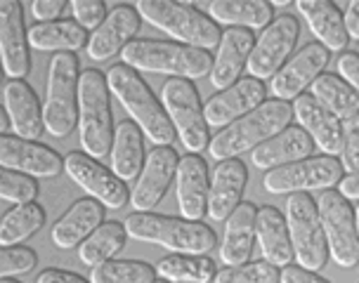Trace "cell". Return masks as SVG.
<instances>
[{
    "instance_id": "3957f363",
    "label": "cell",
    "mask_w": 359,
    "mask_h": 283,
    "mask_svg": "<svg viewBox=\"0 0 359 283\" xmlns=\"http://www.w3.org/2000/svg\"><path fill=\"white\" fill-rule=\"evenodd\" d=\"M293 118V106L281 99H267L246 113L243 118L234 120L222 132H217L208 144L210 156L215 160L236 158L243 151H255L260 144L272 139L274 134L284 132Z\"/></svg>"
},
{
    "instance_id": "f1b7e54d",
    "label": "cell",
    "mask_w": 359,
    "mask_h": 283,
    "mask_svg": "<svg viewBox=\"0 0 359 283\" xmlns=\"http://www.w3.org/2000/svg\"><path fill=\"white\" fill-rule=\"evenodd\" d=\"M255 217H258V208L248 201L241 203L239 208L227 217L224 239L220 246V257L224 265H229V267L246 265V260L251 257V250H253Z\"/></svg>"
},
{
    "instance_id": "d6a6232c",
    "label": "cell",
    "mask_w": 359,
    "mask_h": 283,
    "mask_svg": "<svg viewBox=\"0 0 359 283\" xmlns=\"http://www.w3.org/2000/svg\"><path fill=\"white\" fill-rule=\"evenodd\" d=\"M310 90L312 97L343 123L359 113V92L338 74H322L310 85Z\"/></svg>"
},
{
    "instance_id": "52a82bcc",
    "label": "cell",
    "mask_w": 359,
    "mask_h": 283,
    "mask_svg": "<svg viewBox=\"0 0 359 283\" xmlns=\"http://www.w3.org/2000/svg\"><path fill=\"white\" fill-rule=\"evenodd\" d=\"M79 57L60 53L53 57L48 71V95H45V127L53 137H69L79 120Z\"/></svg>"
},
{
    "instance_id": "f6af8a7d",
    "label": "cell",
    "mask_w": 359,
    "mask_h": 283,
    "mask_svg": "<svg viewBox=\"0 0 359 283\" xmlns=\"http://www.w3.org/2000/svg\"><path fill=\"white\" fill-rule=\"evenodd\" d=\"M279 283H331V281L322 279L317 272H310V269L288 265V267H284V272H281Z\"/></svg>"
},
{
    "instance_id": "ab89813d",
    "label": "cell",
    "mask_w": 359,
    "mask_h": 283,
    "mask_svg": "<svg viewBox=\"0 0 359 283\" xmlns=\"http://www.w3.org/2000/svg\"><path fill=\"white\" fill-rule=\"evenodd\" d=\"M38 265V255L31 248L12 246L0 250V276L10 279V276L27 274Z\"/></svg>"
},
{
    "instance_id": "4fadbf2b",
    "label": "cell",
    "mask_w": 359,
    "mask_h": 283,
    "mask_svg": "<svg viewBox=\"0 0 359 283\" xmlns=\"http://www.w3.org/2000/svg\"><path fill=\"white\" fill-rule=\"evenodd\" d=\"M64 170L83 191H88L90 198H97L104 208L121 210L130 201V191H128L123 179L116 177L88 153L72 151L64 158Z\"/></svg>"
},
{
    "instance_id": "ee69618b",
    "label": "cell",
    "mask_w": 359,
    "mask_h": 283,
    "mask_svg": "<svg viewBox=\"0 0 359 283\" xmlns=\"http://www.w3.org/2000/svg\"><path fill=\"white\" fill-rule=\"evenodd\" d=\"M67 8V3L64 0H34V5H31V12H34L36 19H43V24L53 22L57 19Z\"/></svg>"
},
{
    "instance_id": "8992f818",
    "label": "cell",
    "mask_w": 359,
    "mask_h": 283,
    "mask_svg": "<svg viewBox=\"0 0 359 283\" xmlns=\"http://www.w3.org/2000/svg\"><path fill=\"white\" fill-rule=\"evenodd\" d=\"M140 17L147 19L151 27L165 31L168 36L177 38L182 45L196 50H208L220 45L222 31L220 27L201 15L194 5L177 3V0H140L135 5Z\"/></svg>"
},
{
    "instance_id": "c3c4849f",
    "label": "cell",
    "mask_w": 359,
    "mask_h": 283,
    "mask_svg": "<svg viewBox=\"0 0 359 283\" xmlns=\"http://www.w3.org/2000/svg\"><path fill=\"white\" fill-rule=\"evenodd\" d=\"M338 191H341L348 201H359V172H352V175L343 177L341 184H338Z\"/></svg>"
},
{
    "instance_id": "7bdbcfd3",
    "label": "cell",
    "mask_w": 359,
    "mask_h": 283,
    "mask_svg": "<svg viewBox=\"0 0 359 283\" xmlns=\"http://www.w3.org/2000/svg\"><path fill=\"white\" fill-rule=\"evenodd\" d=\"M338 74L359 92V53H343L338 57Z\"/></svg>"
},
{
    "instance_id": "44dd1931",
    "label": "cell",
    "mask_w": 359,
    "mask_h": 283,
    "mask_svg": "<svg viewBox=\"0 0 359 283\" xmlns=\"http://www.w3.org/2000/svg\"><path fill=\"white\" fill-rule=\"evenodd\" d=\"M293 116L298 118L300 127L310 134L314 144L324 151V156L341 153L343 144V125L329 109L319 104L312 95H300L293 99Z\"/></svg>"
},
{
    "instance_id": "ffe728a7",
    "label": "cell",
    "mask_w": 359,
    "mask_h": 283,
    "mask_svg": "<svg viewBox=\"0 0 359 283\" xmlns=\"http://www.w3.org/2000/svg\"><path fill=\"white\" fill-rule=\"evenodd\" d=\"M177 205L184 220L201 222L208 212V165L198 153H187L177 165Z\"/></svg>"
},
{
    "instance_id": "cb8c5ba5",
    "label": "cell",
    "mask_w": 359,
    "mask_h": 283,
    "mask_svg": "<svg viewBox=\"0 0 359 283\" xmlns=\"http://www.w3.org/2000/svg\"><path fill=\"white\" fill-rule=\"evenodd\" d=\"M255 48V36L248 29H227L222 34L217 57L213 60L210 83L215 90H227L239 81L243 67H248V57Z\"/></svg>"
},
{
    "instance_id": "74e56055",
    "label": "cell",
    "mask_w": 359,
    "mask_h": 283,
    "mask_svg": "<svg viewBox=\"0 0 359 283\" xmlns=\"http://www.w3.org/2000/svg\"><path fill=\"white\" fill-rule=\"evenodd\" d=\"M281 272L279 267L269 265L267 260L248 262V265L224 267L215 274L213 283H279Z\"/></svg>"
},
{
    "instance_id": "4dcf8cb0",
    "label": "cell",
    "mask_w": 359,
    "mask_h": 283,
    "mask_svg": "<svg viewBox=\"0 0 359 283\" xmlns=\"http://www.w3.org/2000/svg\"><path fill=\"white\" fill-rule=\"evenodd\" d=\"M88 34L76 19H57L48 24H34L29 29V45L41 53H79L86 45L88 48Z\"/></svg>"
},
{
    "instance_id": "5bb4252c",
    "label": "cell",
    "mask_w": 359,
    "mask_h": 283,
    "mask_svg": "<svg viewBox=\"0 0 359 283\" xmlns=\"http://www.w3.org/2000/svg\"><path fill=\"white\" fill-rule=\"evenodd\" d=\"M0 57L10 81H24L29 76V34L24 31V8L17 0H0Z\"/></svg>"
},
{
    "instance_id": "6da1fadb",
    "label": "cell",
    "mask_w": 359,
    "mask_h": 283,
    "mask_svg": "<svg viewBox=\"0 0 359 283\" xmlns=\"http://www.w3.org/2000/svg\"><path fill=\"white\" fill-rule=\"evenodd\" d=\"M133 241L154 243L172 255H206L217 246L215 231L203 222L168 217L156 212H133L123 222Z\"/></svg>"
},
{
    "instance_id": "7dc6e473",
    "label": "cell",
    "mask_w": 359,
    "mask_h": 283,
    "mask_svg": "<svg viewBox=\"0 0 359 283\" xmlns=\"http://www.w3.org/2000/svg\"><path fill=\"white\" fill-rule=\"evenodd\" d=\"M343 19H345V31H348V36L359 41V0H352L348 5Z\"/></svg>"
},
{
    "instance_id": "e0dca14e",
    "label": "cell",
    "mask_w": 359,
    "mask_h": 283,
    "mask_svg": "<svg viewBox=\"0 0 359 283\" xmlns=\"http://www.w3.org/2000/svg\"><path fill=\"white\" fill-rule=\"evenodd\" d=\"M326 64H329V50H326L322 43L317 41V43L305 45V48L300 50L291 62L284 64V69L272 78L269 90H272L274 99L288 102V99L300 97L303 90L307 85H312V83L324 74Z\"/></svg>"
},
{
    "instance_id": "1f68e13d",
    "label": "cell",
    "mask_w": 359,
    "mask_h": 283,
    "mask_svg": "<svg viewBox=\"0 0 359 283\" xmlns=\"http://www.w3.org/2000/svg\"><path fill=\"white\" fill-rule=\"evenodd\" d=\"M208 15L215 22L232 29H262L274 19L272 5L265 0H215L208 5Z\"/></svg>"
},
{
    "instance_id": "30bf717a",
    "label": "cell",
    "mask_w": 359,
    "mask_h": 283,
    "mask_svg": "<svg viewBox=\"0 0 359 283\" xmlns=\"http://www.w3.org/2000/svg\"><path fill=\"white\" fill-rule=\"evenodd\" d=\"M161 102L168 113L177 137L182 139L184 149L191 153L203 151L208 142V123L203 116L201 102H198L196 88L187 78H170L163 83Z\"/></svg>"
},
{
    "instance_id": "f546056e",
    "label": "cell",
    "mask_w": 359,
    "mask_h": 283,
    "mask_svg": "<svg viewBox=\"0 0 359 283\" xmlns=\"http://www.w3.org/2000/svg\"><path fill=\"white\" fill-rule=\"evenodd\" d=\"M144 168V144L142 130L135 120H121L114 132L111 146V170L123 182H130Z\"/></svg>"
},
{
    "instance_id": "ba28073f",
    "label": "cell",
    "mask_w": 359,
    "mask_h": 283,
    "mask_svg": "<svg viewBox=\"0 0 359 283\" xmlns=\"http://www.w3.org/2000/svg\"><path fill=\"white\" fill-rule=\"evenodd\" d=\"M286 227L298 265L310 272L324 269L329 260V246L319 220L317 201L310 194H291L286 198Z\"/></svg>"
},
{
    "instance_id": "9a60e30c",
    "label": "cell",
    "mask_w": 359,
    "mask_h": 283,
    "mask_svg": "<svg viewBox=\"0 0 359 283\" xmlns=\"http://www.w3.org/2000/svg\"><path fill=\"white\" fill-rule=\"evenodd\" d=\"M0 165L31 177H57L64 170V160L55 149L17 134H0Z\"/></svg>"
},
{
    "instance_id": "8d00e7d4",
    "label": "cell",
    "mask_w": 359,
    "mask_h": 283,
    "mask_svg": "<svg viewBox=\"0 0 359 283\" xmlns=\"http://www.w3.org/2000/svg\"><path fill=\"white\" fill-rule=\"evenodd\" d=\"M156 269L144 260H109L93 267L90 283H154Z\"/></svg>"
},
{
    "instance_id": "2e32d148",
    "label": "cell",
    "mask_w": 359,
    "mask_h": 283,
    "mask_svg": "<svg viewBox=\"0 0 359 283\" xmlns=\"http://www.w3.org/2000/svg\"><path fill=\"white\" fill-rule=\"evenodd\" d=\"M177 151L172 146H156L144 160V168L140 172V179L135 184L130 201L137 212H147L156 208L165 196L172 177L177 175Z\"/></svg>"
},
{
    "instance_id": "8fae6325",
    "label": "cell",
    "mask_w": 359,
    "mask_h": 283,
    "mask_svg": "<svg viewBox=\"0 0 359 283\" xmlns=\"http://www.w3.org/2000/svg\"><path fill=\"white\" fill-rule=\"evenodd\" d=\"M343 179V165L336 156H310L288 163L284 168L269 170L262 177V186L269 194H307L312 189H333Z\"/></svg>"
},
{
    "instance_id": "7402d4cb",
    "label": "cell",
    "mask_w": 359,
    "mask_h": 283,
    "mask_svg": "<svg viewBox=\"0 0 359 283\" xmlns=\"http://www.w3.org/2000/svg\"><path fill=\"white\" fill-rule=\"evenodd\" d=\"M3 99L5 111L10 116V123L15 127L17 137L36 142L43 134L45 127V113L38 102V95L27 81H8L3 85Z\"/></svg>"
},
{
    "instance_id": "5b68a950",
    "label": "cell",
    "mask_w": 359,
    "mask_h": 283,
    "mask_svg": "<svg viewBox=\"0 0 359 283\" xmlns=\"http://www.w3.org/2000/svg\"><path fill=\"white\" fill-rule=\"evenodd\" d=\"M107 76L97 69L81 74L79 85V130L81 146L88 156L104 158L114 146L111 99Z\"/></svg>"
},
{
    "instance_id": "7a4b0ae2",
    "label": "cell",
    "mask_w": 359,
    "mask_h": 283,
    "mask_svg": "<svg viewBox=\"0 0 359 283\" xmlns=\"http://www.w3.org/2000/svg\"><path fill=\"white\" fill-rule=\"evenodd\" d=\"M109 90L116 95V99L130 113V120L140 125L151 144L156 146H172L175 139V127H172L168 113L161 106V102L154 97L151 88L137 76V71L126 67V64H114L107 74Z\"/></svg>"
},
{
    "instance_id": "ac0fdd59",
    "label": "cell",
    "mask_w": 359,
    "mask_h": 283,
    "mask_svg": "<svg viewBox=\"0 0 359 283\" xmlns=\"http://www.w3.org/2000/svg\"><path fill=\"white\" fill-rule=\"evenodd\" d=\"M265 102V85L258 78H239L232 88L217 92L203 106V116L210 127L232 125L234 120L255 111Z\"/></svg>"
},
{
    "instance_id": "484cf974",
    "label": "cell",
    "mask_w": 359,
    "mask_h": 283,
    "mask_svg": "<svg viewBox=\"0 0 359 283\" xmlns=\"http://www.w3.org/2000/svg\"><path fill=\"white\" fill-rule=\"evenodd\" d=\"M102 217H104V205L97 198H81L67 210V215L55 222L53 243L62 250L81 246L95 229L102 227Z\"/></svg>"
},
{
    "instance_id": "bcb514c9",
    "label": "cell",
    "mask_w": 359,
    "mask_h": 283,
    "mask_svg": "<svg viewBox=\"0 0 359 283\" xmlns=\"http://www.w3.org/2000/svg\"><path fill=\"white\" fill-rule=\"evenodd\" d=\"M36 283H90V279H83L74 272H64V269H45L38 274Z\"/></svg>"
},
{
    "instance_id": "83f0119b",
    "label": "cell",
    "mask_w": 359,
    "mask_h": 283,
    "mask_svg": "<svg viewBox=\"0 0 359 283\" xmlns=\"http://www.w3.org/2000/svg\"><path fill=\"white\" fill-rule=\"evenodd\" d=\"M255 239H258L262 257L269 265L288 267L293 257H296L293 255L286 220L274 205H265V208L258 210V217H255Z\"/></svg>"
},
{
    "instance_id": "9c48e42d",
    "label": "cell",
    "mask_w": 359,
    "mask_h": 283,
    "mask_svg": "<svg viewBox=\"0 0 359 283\" xmlns=\"http://www.w3.org/2000/svg\"><path fill=\"white\" fill-rule=\"evenodd\" d=\"M319 220H322L326 246L336 265L352 269L359 265V231L355 210L338 189H326L317 198Z\"/></svg>"
},
{
    "instance_id": "b9f144b4",
    "label": "cell",
    "mask_w": 359,
    "mask_h": 283,
    "mask_svg": "<svg viewBox=\"0 0 359 283\" xmlns=\"http://www.w3.org/2000/svg\"><path fill=\"white\" fill-rule=\"evenodd\" d=\"M74 19L81 24L83 29L97 31L102 27V22L107 19V5L102 0H74L72 3Z\"/></svg>"
},
{
    "instance_id": "f907efd6",
    "label": "cell",
    "mask_w": 359,
    "mask_h": 283,
    "mask_svg": "<svg viewBox=\"0 0 359 283\" xmlns=\"http://www.w3.org/2000/svg\"><path fill=\"white\" fill-rule=\"evenodd\" d=\"M3 283H19V281H10V279H3Z\"/></svg>"
},
{
    "instance_id": "7c38bea8",
    "label": "cell",
    "mask_w": 359,
    "mask_h": 283,
    "mask_svg": "<svg viewBox=\"0 0 359 283\" xmlns=\"http://www.w3.org/2000/svg\"><path fill=\"white\" fill-rule=\"evenodd\" d=\"M300 36V24L293 15H281L262 31L255 41V48L248 57V74L251 78H274L288 55L293 53Z\"/></svg>"
},
{
    "instance_id": "816d5d0a",
    "label": "cell",
    "mask_w": 359,
    "mask_h": 283,
    "mask_svg": "<svg viewBox=\"0 0 359 283\" xmlns=\"http://www.w3.org/2000/svg\"><path fill=\"white\" fill-rule=\"evenodd\" d=\"M154 283H168V281H163V279H161V281H154Z\"/></svg>"
},
{
    "instance_id": "f35d334b",
    "label": "cell",
    "mask_w": 359,
    "mask_h": 283,
    "mask_svg": "<svg viewBox=\"0 0 359 283\" xmlns=\"http://www.w3.org/2000/svg\"><path fill=\"white\" fill-rule=\"evenodd\" d=\"M38 196V184L31 175L17 170H3L0 175V198L17 205L34 203Z\"/></svg>"
},
{
    "instance_id": "e575fe53",
    "label": "cell",
    "mask_w": 359,
    "mask_h": 283,
    "mask_svg": "<svg viewBox=\"0 0 359 283\" xmlns=\"http://www.w3.org/2000/svg\"><path fill=\"white\" fill-rule=\"evenodd\" d=\"M215 274V262L203 255H170L156 265V276L168 283H210Z\"/></svg>"
},
{
    "instance_id": "836d02e7",
    "label": "cell",
    "mask_w": 359,
    "mask_h": 283,
    "mask_svg": "<svg viewBox=\"0 0 359 283\" xmlns=\"http://www.w3.org/2000/svg\"><path fill=\"white\" fill-rule=\"evenodd\" d=\"M128 231L126 224L121 222H104L102 227H97L86 241L79 246V257L83 265L88 267H97L111 260L114 255L121 253L126 246Z\"/></svg>"
},
{
    "instance_id": "603a6c76",
    "label": "cell",
    "mask_w": 359,
    "mask_h": 283,
    "mask_svg": "<svg viewBox=\"0 0 359 283\" xmlns=\"http://www.w3.org/2000/svg\"><path fill=\"white\" fill-rule=\"evenodd\" d=\"M246 182H248V172H246V165H243L239 158H227L217 163V168L213 170V179H210V191H208L210 220H215V222L227 220V217L239 208Z\"/></svg>"
},
{
    "instance_id": "4316f807",
    "label": "cell",
    "mask_w": 359,
    "mask_h": 283,
    "mask_svg": "<svg viewBox=\"0 0 359 283\" xmlns=\"http://www.w3.org/2000/svg\"><path fill=\"white\" fill-rule=\"evenodd\" d=\"M298 10L307 19L310 31L329 53H345L350 36L345 31L341 10L331 0H298Z\"/></svg>"
},
{
    "instance_id": "d590c367",
    "label": "cell",
    "mask_w": 359,
    "mask_h": 283,
    "mask_svg": "<svg viewBox=\"0 0 359 283\" xmlns=\"http://www.w3.org/2000/svg\"><path fill=\"white\" fill-rule=\"evenodd\" d=\"M45 224V210L38 203H24L8 210L0 220V246L12 248L31 239Z\"/></svg>"
},
{
    "instance_id": "d4e9b609",
    "label": "cell",
    "mask_w": 359,
    "mask_h": 283,
    "mask_svg": "<svg viewBox=\"0 0 359 283\" xmlns=\"http://www.w3.org/2000/svg\"><path fill=\"white\" fill-rule=\"evenodd\" d=\"M314 151V142L303 127L288 125L284 132L274 134L272 139H267L265 144H260L258 149L251 153V160L255 168L260 170H277L284 168L288 163H296V160L310 158Z\"/></svg>"
},
{
    "instance_id": "277c9868",
    "label": "cell",
    "mask_w": 359,
    "mask_h": 283,
    "mask_svg": "<svg viewBox=\"0 0 359 283\" xmlns=\"http://www.w3.org/2000/svg\"><path fill=\"white\" fill-rule=\"evenodd\" d=\"M123 64L135 71H149V74H165L172 78L196 81L213 71V60L206 50H196L182 43L168 41H133L121 53Z\"/></svg>"
},
{
    "instance_id": "681fc988",
    "label": "cell",
    "mask_w": 359,
    "mask_h": 283,
    "mask_svg": "<svg viewBox=\"0 0 359 283\" xmlns=\"http://www.w3.org/2000/svg\"><path fill=\"white\" fill-rule=\"evenodd\" d=\"M355 224H357V231H359V205L355 208Z\"/></svg>"
},
{
    "instance_id": "60d3db41",
    "label": "cell",
    "mask_w": 359,
    "mask_h": 283,
    "mask_svg": "<svg viewBox=\"0 0 359 283\" xmlns=\"http://www.w3.org/2000/svg\"><path fill=\"white\" fill-rule=\"evenodd\" d=\"M341 165L352 175L359 172V113L343 123V144H341Z\"/></svg>"
},
{
    "instance_id": "d6986e66",
    "label": "cell",
    "mask_w": 359,
    "mask_h": 283,
    "mask_svg": "<svg viewBox=\"0 0 359 283\" xmlns=\"http://www.w3.org/2000/svg\"><path fill=\"white\" fill-rule=\"evenodd\" d=\"M140 22H142V17L135 8L116 5L102 22V27L93 31V36H90L88 57L93 62H107L116 53H123L128 45L135 41L133 36H137Z\"/></svg>"
}]
</instances>
